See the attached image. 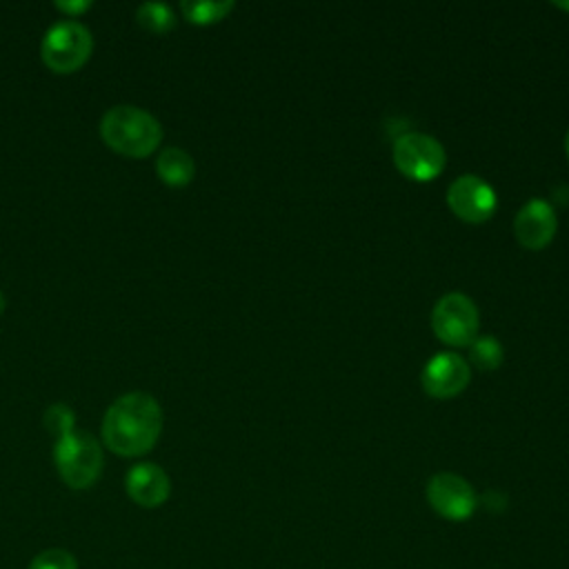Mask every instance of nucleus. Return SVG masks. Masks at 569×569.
Listing matches in <instances>:
<instances>
[{
	"mask_svg": "<svg viewBox=\"0 0 569 569\" xmlns=\"http://www.w3.org/2000/svg\"><path fill=\"white\" fill-rule=\"evenodd\" d=\"M471 380V367L469 362L451 351L436 353L422 369L420 382L422 389L433 398H453L465 391V387Z\"/></svg>",
	"mask_w": 569,
	"mask_h": 569,
	"instance_id": "9",
	"label": "nucleus"
},
{
	"mask_svg": "<svg viewBox=\"0 0 569 569\" xmlns=\"http://www.w3.org/2000/svg\"><path fill=\"white\" fill-rule=\"evenodd\" d=\"M162 409L144 391L120 396L102 418V442L118 456L136 458L147 453L160 438Z\"/></svg>",
	"mask_w": 569,
	"mask_h": 569,
	"instance_id": "1",
	"label": "nucleus"
},
{
	"mask_svg": "<svg viewBox=\"0 0 569 569\" xmlns=\"http://www.w3.org/2000/svg\"><path fill=\"white\" fill-rule=\"evenodd\" d=\"M447 204L460 220L480 224L493 216L498 196L493 187L480 176L462 173L447 187Z\"/></svg>",
	"mask_w": 569,
	"mask_h": 569,
	"instance_id": "8",
	"label": "nucleus"
},
{
	"mask_svg": "<svg viewBox=\"0 0 569 569\" xmlns=\"http://www.w3.org/2000/svg\"><path fill=\"white\" fill-rule=\"evenodd\" d=\"M556 7H558V9H565V11H569V2H556Z\"/></svg>",
	"mask_w": 569,
	"mask_h": 569,
	"instance_id": "19",
	"label": "nucleus"
},
{
	"mask_svg": "<svg viewBox=\"0 0 569 569\" xmlns=\"http://www.w3.org/2000/svg\"><path fill=\"white\" fill-rule=\"evenodd\" d=\"M391 156L396 169L418 182H427L440 176L447 162V153L440 140L422 131H407L398 136Z\"/></svg>",
	"mask_w": 569,
	"mask_h": 569,
	"instance_id": "6",
	"label": "nucleus"
},
{
	"mask_svg": "<svg viewBox=\"0 0 569 569\" xmlns=\"http://www.w3.org/2000/svg\"><path fill=\"white\" fill-rule=\"evenodd\" d=\"M42 422H44L47 431L56 436V440L62 438V436H67V433H71V431H76V429H73V427H76V413H73V409H71L69 405H64V402L49 405L47 411H44Z\"/></svg>",
	"mask_w": 569,
	"mask_h": 569,
	"instance_id": "16",
	"label": "nucleus"
},
{
	"mask_svg": "<svg viewBox=\"0 0 569 569\" xmlns=\"http://www.w3.org/2000/svg\"><path fill=\"white\" fill-rule=\"evenodd\" d=\"M102 140L118 153L144 158L162 140V127L156 116L136 104H116L100 120Z\"/></svg>",
	"mask_w": 569,
	"mask_h": 569,
	"instance_id": "2",
	"label": "nucleus"
},
{
	"mask_svg": "<svg viewBox=\"0 0 569 569\" xmlns=\"http://www.w3.org/2000/svg\"><path fill=\"white\" fill-rule=\"evenodd\" d=\"M427 502L445 520L460 522L473 516L480 498L462 476L440 471L433 473L427 482Z\"/></svg>",
	"mask_w": 569,
	"mask_h": 569,
	"instance_id": "7",
	"label": "nucleus"
},
{
	"mask_svg": "<svg viewBox=\"0 0 569 569\" xmlns=\"http://www.w3.org/2000/svg\"><path fill=\"white\" fill-rule=\"evenodd\" d=\"M124 489L136 505L156 509L167 502L171 493V480L162 467L153 462H138L127 471Z\"/></svg>",
	"mask_w": 569,
	"mask_h": 569,
	"instance_id": "11",
	"label": "nucleus"
},
{
	"mask_svg": "<svg viewBox=\"0 0 569 569\" xmlns=\"http://www.w3.org/2000/svg\"><path fill=\"white\" fill-rule=\"evenodd\" d=\"M93 49L91 31L78 20H60L51 24L42 38L40 56L51 71L71 73L80 69Z\"/></svg>",
	"mask_w": 569,
	"mask_h": 569,
	"instance_id": "4",
	"label": "nucleus"
},
{
	"mask_svg": "<svg viewBox=\"0 0 569 569\" xmlns=\"http://www.w3.org/2000/svg\"><path fill=\"white\" fill-rule=\"evenodd\" d=\"M29 569H78V562L64 549H44L29 562Z\"/></svg>",
	"mask_w": 569,
	"mask_h": 569,
	"instance_id": "17",
	"label": "nucleus"
},
{
	"mask_svg": "<svg viewBox=\"0 0 569 569\" xmlns=\"http://www.w3.org/2000/svg\"><path fill=\"white\" fill-rule=\"evenodd\" d=\"M478 307L460 291L445 293L431 309V329L445 345L469 347L478 336Z\"/></svg>",
	"mask_w": 569,
	"mask_h": 569,
	"instance_id": "5",
	"label": "nucleus"
},
{
	"mask_svg": "<svg viewBox=\"0 0 569 569\" xmlns=\"http://www.w3.org/2000/svg\"><path fill=\"white\" fill-rule=\"evenodd\" d=\"M556 229H558L556 209L542 198H531L527 204L518 209L513 218V233L518 242L531 251L545 249L553 240Z\"/></svg>",
	"mask_w": 569,
	"mask_h": 569,
	"instance_id": "10",
	"label": "nucleus"
},
{
	"mask_svg": "<svg viewBox=\"0 0 569 569\" xmlns=\"http://www.w3.org/2000/svg\"><path fill=\"white\" fill-rule=\"evenodd\" d=\"M53 4H56V9L69 13L71 18H73V16H80V13L87 11V9H91V0H56Z\"/></svg>",
	"mask_w": 569,
	"mask_h": 569,
	"instance_id": "18",
	"label": "nucleus"
},
{
	"mask_svg": "<svg viewBox=\"0 0 569 569\" xmlns=\"http://www.w3.org/2000/svg\"><path fill=\"white\" fill-rule=\"evenodd\" d=\"M565 149H567V153H569V131H567V136H565Z\"/></svg>",
	"mask_w": 569,
	"mask_h": 569,
	"instance_id": "21",
	"label": "nucleus"
},
{
	"mask_svg": "<svg viewBox=\"0 0 569 569\" xmlns=\"http://www.w3.org/2000/svg\"><path fill=\"white\" fill-rule=\"evenodd\" d=\"M469 360L480 371H493L502 365L505 349L496 336H476V340L469 345Z\"/></svg>",
	"mask_w": 569,
	"mask_h": 569,
	"instance_id": "14",
	"label": "nucleus"
},
{
	"mask_svg": "<svg viewBox=\"0 0 569 569\" xmlns=\"http://www.w3.org/2000/svg\"><path fill=\"white\" fill-rule=\"evenodd\" d=\"M136 20L151 33H167L176 24V13L164 2H142L136 9Z\"/></svg>",
	"mask_w": 569,
	"mask_h": 569,
	"instance_id": "15",
	"label": "nucleus"
},
{
	"mask_svg": "<svg viewBox=\"0 0 569 569\" xmlns=\"http://www.w3.org/2000/svg\"><path fill=\"white\" fill-rule=\"evenodd\" d=\"M184 18L193 24H211L222 20L231 9V0H184L180 2Z\"/></svg>",
	"mask_w": 569,
	"mask_h": 569,
	"instance_id": "13",
	"label": "nucleus"
},
{
	"mask_svg": "<svg viewBox=\"0 0 569 569\" xmlns=\"http://www.w3.org/2000/svg\"><path fill=\"white\" fill-rule=\"evenodd\" d=\"M53 460L67 487L87 489L100 478L104 456L100 442L93 436L71 431L56 440Z\"/></svg>",
	"mask_w": 569,
	"mask_h": 569,
	"instance_id": "3",
	"label": "nucleus"
},
{
	"mask_svg": "<svg viewBox=\"0 0 569 569\" xmlns=\"http://www.w3.org/2000/svg\"><path fill=\"white\" fill-rule=\"evenodd\" d=\"M156 171L162 182L171 187H184L196 173V162L191 153L180 147H167L156 158Z\"/></svg>",
	"mask_w": 569,
	"mask_h": 569,
	"instance_id": "12",
	"label": "nucleus"
},
{
	"mask_svg": "<svg viewBox=\"0 0 569 569\" xmlns=\"http://www.w3.org/2000/svg\"><path fill=\"white\" fill-rule=\"evenodd\" d=\"M2 311H4V293L0 291V313H2Z\"/></svg>",
	"mask_w": 569,
	"mask_h": 569,
	"instance_id": "20",
	"label": "nucleus"
}]
</instances>
